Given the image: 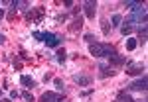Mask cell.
Wrapping results in <instances>:
<instances>
[{
	"label": "cell",
	"instance_id": "f546056e",
	"mask_svg": "<svg viewBox=\"0 0 148 102\" xmlns=\"http://www.w3.org/2000/svg\"><path fill=\"white\" fill-rule=\"evenodd\" d=\"M134 102H144V100H134Z\"/></svg>",
	"mask_w": 148,
	"mask_h": 102
},
{
	"label": "cell",
	"instance_id": "4fadbf2b",
	"mask_svg": "<svg viewBox=\"0 0 148 102\" xmlns=\"http://www.w3.org/2000/svg\"><path fill=\"white\" fill-rule=\"evenodd\" d=\"M65 59H67V51H65V49H57L56 61H57V63H65Z\"/></svg>",
	"mask_w": 148,
	"mask_h": 102
},
{
	"label": "cell",
	"instance_id": "d6986e66",
	"mask_svg": "<svg viewBox=\"0 0 148 102\" xmlns=\"http://www.w3.org/2000/svg\"><path fill=\"white\" fill-rule=\"evenodd\" d=\"M101 28H103V34H105V35L111 34V28H109V20H101Z\"/></svg>",
	"mask_w": 148,
	"mask_h": 102
},
{
	"label": "cell",
	"instance_id": "30bf717a",
	"mask_svg": "<svg viewBox=\"0 0 148 102\" xmlns=\"http://www.w3.org/2000/svg\"><path fill=\"white\" fill-rule=\"evenodd\" d=\"M99 71H101V73H99L101 79H107V77H113L114 75V69L111 67V65H99Z\"/></svg>",
	"mask_w": 148,
	"mask_h": 102
},
{
	"label": "cell",
	"instance_id": "9a60e30c",
	"mask_svg": "<svg viewBox=\"0 0 148 102\" xmlns=\"http://www.w3.org/2000/svg\"><path fill=\"white\" fill-rule=\"evenodd\" d=\"M123 24V16L121 14H114L113 18H111V28H119Z\"/></svg>",
	"mask_w": 148,
	"mask_h": 102
},
{
	"label": "cell",
	"instance_id": "7402d4cb",
	"mask_svg": "<svg viewBox=\"0 0 148 102\" xmlns=\"http://www.w3.org/2000/svg\"><path fill=\"white\" fill-rule=\"evenodd\" d=\"M53 86H56L57 91L61 92V91H63V86H65V84H63V80H61V79H53Z\"/></svg>",
	"mask_w": 148,
	"mask_h": 102
},
{
	"label": "cell",
	"instance_id": "6da1fadb",
	"mask_svg": "<svg viewBox=\"0 0 148 102\" xmlns=\"http://www.w3.org/2000/svg\"><path fill=\"white\" fill-rule=\"evenodd\" d=\"M44 41H46L47 47H59V43L63 41V37L59 34H53V32H44Z\"/></svg>",
	"mask_w": 148,
	"mask_h": 102
},
{
	"label": "cell",
	"instance_id": "d4e9b609",
	"mask_svg": "<svg viewBox=\"0 0 148 102\" xmlns=\"http://www.w3.org/2000/svg\"><path fill=\"white\" fill-rule=\"evenodd\" d=\"M18 96H20V92H16V91H10V98H12V100H16Z\"/></svg>",
	"mask_w": 148,
	"mask_h": 102
},
{
	"label": "cell",
	"instance_id": "484cf974",
	"mask_svg": "<svg viewBox=\"0 0 148 102\" xmlns=\"http://www.w3.org/2000/svg\"><path fill=\"white\" fill-rule=\"evenodd\" d=\"M14 16H16V10H14V8H12V10L8 12V20H14Z\"/></svg>",
	"mask_w": 148,
	"mask_h": 102
},
{
	"label": "cell",
	"instance_id": "83f0119b",
	"mask_svg": "<svg viewBox=\"0 0 148 102\" xmlns=\"http://www.w3.org/2000/svg\"><path fill=\"white\" fill-rule=\"evenodd\" d=\"M0 102H12V98H4V100H0Z\"/></svg>",
	"mask_w": 148,
	"mask_h": 102
},
{
	"label": "cell",
	"instance_id": "5bb4252c",
	"mask_svg": "<svg viewBox=\"0 0 148 102\" xmlns=\"http://www.w3.org/2000/svg\"><path fill=\"white\" fill-rule=\"evenodd\" d=\"M81 26H83V18H75V20H73V24H71V26H69V30H71V32H77V30H81Z\"/></svg>",
	"mask_w": 148,
	"mask_h": 102
},
{
	"label": "cell",
	"instance_id": "ffe728a7",
	"mask_svg": "<svg viewBox=\"0 0 148 102\" xmlns=\"http://www.w3.org/2000/svg\"><path fill=\"white\" fill-rule=\"evenodd\" d=\"M121 34H123V35H128V34H132V26H128V24L125 22V26L121 28Z\"/></svg>",
	"mask_w": 148,
	"mask_h": 102
},
{
	"label": "cell",
	"instance_id": "44dd1931",
	"mask_svg": "<svg viewBox=\"0 0 148 102\" xmlns=\"http://www.w3.org/2000/svg\"><path fill=\"white\" fill-rule=\"evenodd\" d=\"M20 96L24 98V102H36V100H34V96H32V94H30L28 91H24L22 94H20Z\"/></svg>",
	"mask_w": 148,
	"mask_h": 102
},
{
	"label": "cell",
	"instance_id": "ac0fdd59",
	"mask_svg": "<svg viewBox=\"0 0 148 102\" xmlns=\"http://www.w3.org/2000/svg\"><path fill=\"white\" fill-rule=\"evenodd\" d=\"M125 6H126V8H130V10L134 12V10H138V8H140L142 4H140V2H132V0H126V2H125Z\"/></svg>",
	"mask_w": 148,
	"mask_h": 102
},
{
	"label": "cell",
	"instance_id": "f1b7e54d",
	"mask_svg": "<svg viewBox=\"0 0 148 102\" xmlns=\"http://www.w3.org/2000/svg\"><path fill=\"white\" fill-rule=\"evenodd\" d=\"M2 18H4V12H2V8H0V20H2Z\"/></svg>",
	"mask_w": 148,
	"mask_h": 102
},
{
	"label": "cell",
	"instance_id": "3957f363",
	"mask_svg": "<svg viewBox=\"0 0 148 102\" xmlns=\"http://www.w3.org/2000/svg\"><path fill=\"white\" fill-rule=\"evenodd\" d=\"M146 84H148L146 75H140V79H136L134 82H130V84H128V91H140V92H144V91H146Z\"/></svg>",
	"mask_w": 148,
	"mask_h": 102
},
{
	"label": "cell",
	"instance_id": "7a4b0ae2",
	"mask_svg": "<svg viewBox=\"0 0 148 102\" xmlns=\"http://www.w3.org/2000/svg\"><path fill=\"white\" fill-rule=\"evenodd\" d=\"M44 14H46V8H44V6H38L34 10L26 12V20H28V22H42Z\"/></svg>",
	"mask_w": 148,
	"mask_h": 102
},
{
	"label": "cell",
	"instance_id": "ba28073f",
	"mask_svg": "<svg viewBox=\"0 0 148 102\" xmlns=\"http://www.w3.org/2000/svg\"><path fill=\"white\" fill-rule=\"evenodd\" d=\"M73 80H75L79 86H89L93 82V77H89V75H73Z\"/></svg>",
	"mask_w": 148,
	"mask_h": 102
},
{
	"label": "cell",
	"instance_id": "9c48e42d",
	"mask_svg": "<svg viewBox=\"0 0 148 102\" xmlns=\"http://www.w3.org/2000/svg\"><path fill=\"white\" fill-rule=\"evenodd\" d=\"M20 84H22V86H26L28 91H32V88H36V86H38V82H36L32 77H28V75H22V77H20Z\"/></svg>",
	"mask_w": 148,
	"mask_h": 102
},
{
	"label": "cell",
	"instance_id": "2e32d148",
	"mask_svg": "<svg viewBox=\"0 0 148 102\" xmlns=\"http://www.w3.org/2000/svg\"><path fill=\"white\" fill-rule=\"evenodd\" d=\"M136 45H138V41L134 39V37H128V39H126V49H128V51H134Z\"/></svg>",
	"mask_w": 148,
	"mask_h": 102
},
{
	"label": "cell",
	"instance_id": "5b68a950",
	"mask_svg": "<svg viewBox=\"0 0 148 102\" xmlns=\"http://www.w3.org/2000/svg\"><path fill=\"white\" fill-rule=\"evenodd\" d=\"M109 59V63H111V67H121V65H130V61L126 59V57H121L119 53H114V55L107 57Z\"/></svg>",
	"mask_w": 148,
	"mask_h": 102
},
{
	"label": "cell",
	"instance_id": "52a82bcc",
	"mask_svg": "<svg viewBox=\"0 0 148 102\" xmlns=\"http://www.w3.org/2000/svg\"><path fill=\"white\" fill-rule=\"evenodd\" d=\"M61 94H57V92H44L42 96H40V102H61Z\"/></svg>",
	"mask_w": 148,
	"mask_h": 102
},
{
	"label": "cell",
	"instance_id": "8fae6325",
	"mask_svg": "<svg viewBox=\"0 0 148 102\" xmlns=\"http://www.w3.org/2000/svg\"><path fill=\"white\" fill-rule=\"evenodd\" d=\"M116 102H134V98H132L126 91H121V92H119V96H116Z\"/></svg>",
	"mask_w": 148,
	"mask_h": 102
},
{
	"label": "cell",
	"instance_id": "cb8c5ba5",
	"mask_svg": "<svg viewBox=\"0 0 148 102\" xmlns=\"http://www.w3.org/2000/svg\"><path fill=\"white\" fill-rule=\"evenodd\" d=\"M34 39H38V41H44V34H42V32H34Z\"/></svg>",
	"mask_w": 148,
	"mask_h": 102
},
{
	"label": "cell",
	"instance_id": "4316f807",
	"mask_svg": "<svg viewBox=\"0 0 148 102\" xmlns=\"http://www.w3.org/2000/svg\"><path fill=\"white\" fill-rule=\"evenodd\" d=\"M4 43H6V35L0 34V45H4Z\"/></svg>",
	"mask_w": 148,
	"mask_h": 102
},
{
	"label": "cell",
	"instance_id": "277c9868",
	"mask_svg": "<svg viewBox=\"0 0 148 102\" xmlns=\"http://www.w3.org/2000/svg\"><path fill=\"white\" fill-rule=\"evenodd\" d=\"M83 8H85L87 18L93 20V18H95V14H97V2H95V0H85V2H83Z\"/></svg>",
	"mask_w": 148,
	"mask_h": 102
},
{
	"label": "cell",
	"instance_id": "603a6c76",
	"mask_svg": "<svg viewBox=\"0 0 148 102\" xmlns=\"http://www.w3.org/2000/svg\"><path fill=\"white\" fill-rule=\"evenodd\" d=\"M83 39H85L87 43H95V41H97V37H95L93 34H85V37H83Z\"/></svg>",
	"mask_w": 148,
	"mask_h": 102
},
{
	"label": "cell",
	"instance_id": "7c38bea8",
	"mask_svg": "<svg viewBox=\"0 0 148 102\" xmlns=\"http://www.w3.org/2000/svg\"><path fill=\"white\" fill-rule=\"evenodd\" d=\"M12 6H14V10H22V12H26L28 10V2H20V0H12Z\"/></svg>",
	"mask_w": 148,
	"mask_h": 102
},
{
	"label": "cell",
	"instance_id": "8992f818",
	"mask_svg": "<svg viewBox=\"0 0 148 102\" xmlns=\"http://www.w3.org/2000/svg\"><path fill=\"white\" fill-rule=\"evenodd\" d=\"M126 75H130V77L144 75V65H142V63H130L128 69H126Z\"/></svg>",
	"mask_w": 148,
	"mask_h": 102
},
{
	"label": "cell",
	"instance_id": "e0dca14e",
	"mask_svg": "<svg viewBox=\"0 0 148 102\" xmlns=\"http://www.w3.org/2000/svg\"><path fill=\"white\" fill-rule=\"evenodd\" d=\"M138 37H140V43H146V26L138 28Z\"/></svg>",
	"mask_w": 148,
	"mask_h": 102
}]
</instances>
